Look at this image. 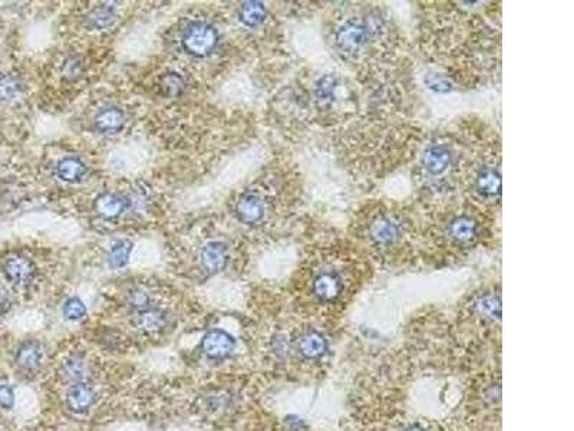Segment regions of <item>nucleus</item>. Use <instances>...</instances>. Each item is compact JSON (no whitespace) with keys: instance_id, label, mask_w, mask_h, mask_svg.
Returning <instances> with one entry per match:
<instances>
[{"instance_id":"nucleus-6","label":"nucleus","mask_w":574,"mask_h":431,"mask_svg":"<svg viewBox=\"0 0 574 431\" xmlns=\"http://www.w3.org/2000/svg\"><path fill=\"white\" fill-rule=\"evenodd\" d=\"M457 151L448 141H437L425 147L421 156V170L428 179H439L455 167Z\"/></svg>"},{"instance_id":"nucleus-29","label":"nucleus","mask_w":574,"mask_h":431,"mask_svg":"<svg viewBox=\"0 0 574 431\" xmlns=\"http://www.w3.org/2000/svg\"><path fill=\"white\" fill-rule=\"evenodd\" d=\"M81 70H82L81 63L76 58L68 59L65 65H63V74H65L67 78H71V79H75L81 74Z\"/></svg>"},{"instance_id":"nucleus-25","label":"nucleus","mask_w":574,"mask_h":431,"mask_svg":"<svg viewBox=\"0 0 574 431\" xmlns=\"http://www.w3.org/2000/svg\"><path fill=\"white\" fill-rule=\"evenodd\" d=\"M83 371H85L83 361L78 357H72L63 362V375H65V378L69 381L78 382L83 377Z\"/></svg>"},{"instance_id":"nucleus-30","label":"nucleus","mask_w":574,"mask_h":431,"mask_svg":"<svg viewBox=\"0 0 574 431\" xmlns=\"http://www.w3.org/2000/svg\"><path fill=\"white\" fill-rule=\"evenodd\" d=\"M9 308V299L3 291H0V314H3Z\"/></svg>"},{"instance_id":"nucleus-16","label":"nucleus","mask_w":574,"mask_h":431,"mask_svg":"<svg viewBox=\"0 0 574 431\" xmlns=\"http://www.w3.org/2000/svg\"><path fill=\"white\" fill-rule=\"evenodd\" d=\"M239 20L247 28H259L267 19V8L262 2H244L237 12Z\"/></svg>"},{"instance_id":"nucleus-24","label":"nucleus","mask_w":574,"mask_h":431,"mask_svg":"<svg viewBox=\"0 0 574 431\" xmlns=\"http://www.w3.org/2000/svg\"><path fill=\"white\" fill-rule=\"evenodd\" d=\"M87 314V307L79 298H69L63 305V316L69 320H79Z\"/></svg>"},{"instance_id":"nucleus-31","label":"nucleus","mask_w":574,"mask_h":431,"mask_svg":"<svg viewBox=\"0 0 574 431\" xmlns=\"http://www.w3.org/2000/svg\"><path fill=\"white\" fill-rule=\"evenodd\" d=\"M405 431H422V430L418 428V427H410V428H407Z\"/></svg>"},{"instance_id":"nucleus-18","label":"nucleus","mask_w":574,"mask_h":431,"mask_svg":"<svg viewBox=\"0 0 574 431\" xmlns=\"http://www.w3.org/2000/svg\"><path fill=\"white\" fill-rule=\"evenodd\" d=\"M117 12L112 5H99L85 16V25L90 29H105L115 20Z\"/></svg>"},{"instance_id":"nucleus-13","label":"nucleus","mask_w":574,"mask_h":431,"mask_svg":"<svg viewBox=\"0 0 574 431\" xmlns=\"http://www.w3.org/2000/svg\"><path fill=\"white\" fill-rule=\"evenodd\" d=\"M297 348L301 354L306 358H319L322 357L328 348V342L325 336L317 331H307L305 332L299 341H297Z\"/></svg>"},{"instance_id":"nucleus-15","label":"nucleus","mask_w":574,"mask_h":431,"mask_svg":"<svg viewBox=\"0 0 574 431\" xmlns=\"http://www.w3.org/2000/svg\"><path fill=\"white\" fill-rule=\"evenodd\" d=\"M94 398H95V394H94L92 388L87 384H82V382H75L69 388L68 396H67L68 405L71 407V409H74V412H78V413L88 409L92 405Z\"/></svg>"},{"instance_id":"nucleus-1","label":"nucleus","mask_w":574,"mask_h":431,"mask_svg":"<svg viewBox=\"0 0 574 431\" xmlns=\"http://www.w3.org/2000/svg\"><path fill=\"white\" fill-rule=\"evenodd\" d=\"M389 38L391 26L379 9L340 16L332 31L333 49L349 63L368 60L379 43L385 45Z\"/></svg>"},{"instance_id":"nucleus-4","label":"nucleus","mask_w":574,"mask_h":431,"mask_svg":"<svg viewBox=\"0 0 574 431\" xmlns=\"http://www.w3.org/2000/svg\"><path fill=\"white\" fill-rule=\"evenodd\" d=\"M345 291V277L342 263L328 257L317 262L314 276L312 279V292L319 302L332 304L342 296Z\"/></svg>"},{"instance_id":"nucleus-27","label":"nucleus","mask_w":574,"mask_h":431,"mask_svg":"<svg viewBox=\"0 0 574 431\" xmlns=\"http://www.w3.org/2000/svg\"><path fill=\"white\" fill-rule=\"evenodd\" d=\"M128 305L134 311H141L142 312V311L150 308V298H148L146 292H144L141 289H134L128 295Z\"/></svg>"},{"instance_id":"nucleus-22","label":"nucleus","mask_w":574,"mask_h":431,"mask_svg":"<svg viewBox=\"0 0 574 431\" xmlns=\"http://www.w3.org/2000/svg\"><path fill=\"white\" fill-rule=\"evenodd\" d=\"M185 88V82L180 74L168 72L164 74L160 79V91L164 97L177 98L183 94Z\"/></svg>"},{"instance_id":"nucleus-8","label":"nucleus","mask_w":574,"mask_h":431,"mask_svg":"<svg viewBox=\"0 0 574 431\" xmlns=\"http://www.w3.org/2000/svg\"><path fill=\"white\" fill-rule=\"evenodd\" d=\"M237 219L244 225H259L266 216V202L256 193H246L236 204Z\"/></svg>"},{"instance_id":"nucleus-26","label":"nucleus","mask_w":574,"mask_h":431,"mask_svg":"<svg viewBox=\"0 0 574 431\" xmlns=\"http://www.w3.org/2000/svg\"><path fill=\"white\" fill-rule=\"evenodd\" d=\"M20 90L19 82L16 78L10 75H5L0 78V98L2 99H10L13 98Z\"/></svg>"},{"instance_id":"nucleus-20","label":"nucleus","mask_w":574,"mask_h":431,"mask_svg":"<svg viewBox=\"0 0 574 431\" xmlns=\"http://www.w3.org/2000/svg\"><path fill=\"white\" fill-rule=\"evenodd\" d=\"M473 308L478 315L484 318L500 319L501 316V300L500 296L494 293H484L478 296L474 302Z\"/></svg>"},{"instance_id":"nucleus-11","label":"nucleus","mask_w":574,"mask_h":431,"mask_svg":"<svg viewBox=\"0 0 574 431\" xmlns=\"http://www.w3.org/2000/svg\"><path fill=\"white\" fill-rule=\"evenodd\" d=\"M3 273L15 285H25L35 275V266L25 256L8 257L3 263Z\"/></svg>"},{"instance_id":"nucleus-2","label":"nucleus","mask_w":574,"mask_h":431,"mask_svg":"<svg viewBox=\"0 0 574 431\" xmlns=\"http://www.w3.org/2000/svg\"><path fill=\"white\" fill-rule=\"evenodd\" d=\"M359 234L368 245L378 250H391L405 246L410 239V222L407 216L395 209L382 207L368 213L357 226Z\"/></svg>"},{"instance_id":"nucleus-17","label":"nucleus","mask_w":574,"mask_h":431,"mask_svg":"<svg viewBox=\"0 0 574 431\" xmlns=\"http://www.w3.org/2000/svg\"><path fill=\"white\" fill-rule=\"evenodd\" d=\"M56 172L60 180L67 181V183H76L85 176V172H87V165H85L76 157H67V158H62L58 163Z\"/></svg>"},{"instance_id":"nucleus-14","label":"nucleus","mask_w":574,"mask_h":431,"mask_svg":"<svg viewBox=\"0 0 574 431\" xmlns=\"http://www.w3.org/2000/svg\"><path fill=\"white\" fill-rule=\"evenodd\" d=\"M94 124L99 133L114 134L119 131L124 125V113L115 106L105 108V110L96 114Z\"/></svg>"},{"instance_id":"nucleus-10","label":"nucleus","mask_w":574,"mask_h":431,"mask_svg":"<svg viewBox=\"0 0 574 431\" xmlns=\"http://www.w3.org/2000/svg\"><path fill=\"white\" fill-rule=\"evenodd\" d=\"M228 259L227 245L223 242H210L200 250V263L207 273H219L221 272Z\"/></svg>"},{"instance_id":"nucleus-7","label":"nucleus","mask_w":574,"mask_h":431,"mask_svg":"<svg viewBox=\"0 0 574 431\" xmlns=\"http://www.w3.org/2000/svg\"><path fill=\"white\" fill-rule=\"evenodd\" d=\"M181 43L187 54L205 58L216 51L219 45V32L205 22H193L184 29Z\"/></svg>"},{"instance_id":"nucleus-28","label":"nucleus","mask_w":574,"mask_h":431,"mask_svg":"<svg viewBox=\"0 0 574 431\" xmlns=\"http://www.w3.org/2000/svg\"><path fill=\"white\" fill-rule=\"evenodd\" d=\"M15 404V394L9 385H0V405L3 408H12Z\"/></svg>"},{"instance_id":"nucleus-5","label":"nucleus","mask_w":574,"mask_h":431,"mask_svg":"<svg viewBox=\"0 0 574 431\" xmlns=\"http://www.w3.org/2000/svg\"><path fill=\"white\" fill-rule=\"evenodd\" d=\"M471 187L480 202H496L501 194L500 161L491 157H481L471 168Z\"/></svg>"},{"instance_id":"nucleus-21","label":"nucleus","mask_w":574,"mask_h":431,"mask_svg":"<svg viewBox=\"0 0 574 431\" xmlns=\"http://www.w3.org/2000/svg\"><path fill=\"white\" fill-rule=\"evenodd\" d=\"M133 242L128 239L118 241L112 245V247L108 252V263L114 269L124 268L130 261V256L133 253Z\"/></svg>"},{"instance_id":"nucleus-9","label":"nucleus","mask_w":574,"mask_h":431,"mask_svg":"<svg viewBox=\"0 0 574 431\" xmlns=\"http://www.w3.org/2000/svg\"><path fill=\"white\" fill-rule=\"evenodd\" d=\"M235 339L230 334L221 330H212L207 332L203 338L201 347L203 351L211 358H224L235 350Z\"/></svg>"},{"instance_id":"nucleus-3","label":"nucleus","mask_w":574,"mask_h":431,"mask_svg":"<svg viewBox=\"0 0 574 431\" xmlns=\"http://www.w3.org/2000/svg\"><path fill=\"white\" fill-rule=\"evenodd\" d=\"M442 237L450 245L465 247L477 243L482 236V222L477 213H451L441 225Z\"/></svg>"},{"instance_id":"nucleus-19","label":"nucleus","mask_w":574,"mask_h":431,"mask_svg":"<svg viewBox=\"0 0 574 431\" xmlns=\"http://www.w3.org/2000/svg\"><path fill=\"white\" fill-rule=\"evenodd\" d=\"M42 351L40 347L35 342H26L19 348L16 354V364L19 368L25 371H32L40 364Z\"/></svg>"},{"instance_id":"nucleus-12","label":"nucleus","mask_w":574,"mask_h":431,"mask_svg":"<svg viewBox=\"0 0 574 431\" xmlns=\"http://www.w3.org/2000/svg\"><path fill=\"white\" fill-rule=\"evenodd\" d=\"M94 207L102 218L115 219L128 207V200L115 193H102L95 199Z\"/></svg>"},{"instance_id":"nucleus-23","label":"nucleus","mask_w":574,"mask_h":431,"mask_svg":"<svg viewBox=\"0 0 574 431\" xmlns=\"http://www.w3.org/2000/svg\"><path fill=\"white\" fill-rule=\"evenodd\" d=\"M138 322H140V327H141L144 331L155 332V331H160V330H162V328L165 327L167 315H165L162 311H160V309L148 308V309H145V311L141 312Z\"/></svg>"}]
</instances>
